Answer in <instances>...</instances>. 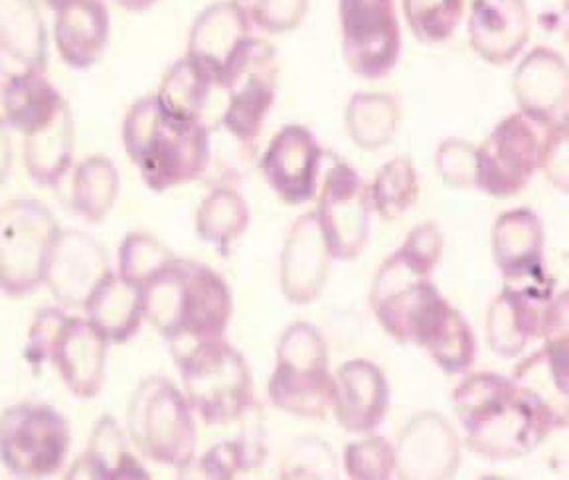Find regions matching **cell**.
Here are the masks:
<instances>
[{
	"label": "cell",
	"mask_w": 569,
	"mask_h": 480,
	"mask_svg": "<svg viewBox=\"0 0 569 480\" xmlns=\"http://www.w3.org/2000/svg\"><path fill=\"white\" fill-rule=\"evenodd\" d=\"M453 409L467 449L489 461L526 457L553 431L568 426L566 411L500 373L479 372L465 378L455 388Z\"/></svg>",
	"instance_id": "cell-1"
},
{
	"label": "cell",
	"mask_w": 569,
	"mask_h": 480,
	"mask_svg": "<svg viewBox=\"0 0 569 480\" xmlns=\"http://www.w3.org/2000/svg\"><path fill=\"white\" fill-rule=\"evenodd\" d=\"M231 314L226 279L200 261L174 258L142 287V319L172 348L223 338Z\"/></svg>",
	"instance_id": "cell-2"
},
{
	"label": "cell",
	"mask_w": 569,
	"mask_h": 480,
	"mask_svg": "<svg viewBox=\"0 0 569 480\" xmlns=\"http://www.w3.org/2000/svg\"><path fill=\"white\" fill-rule=\"evenodd\" d=\"M123 147L144 187L164 192L202 177L210 164V129L170 116L157 96L134 101L123 119Z\"/></svg>",
	"instance_id": "cell-3"
},
{
	"label": "cell",
	"mask_w": 569,
	"mask_h": 480,
	"mask_svg": "<svg viewBox=\"0 0 569 480\" xmlns=\"http://www.w3.org/2000/svg\"><path fill=\"white\" fill-rule=\"evenodd\" d=\"M190 408L206 426H230L251 408L253 380L246 358L223 338L172 348Z\"/></svg>",
	"instance_id": "cell-4"
},
{
	"label": "cell",
	"mask_w": 569,
	"mask_h": 480,
	"mask_svg": "<svg viewBox=\"0 0 569 480\" xmlns=\"http://www.w3.org/2000/svg\"><path fill=\"white\" fill-rule=\"evenodd\" d=\"M127 431L149 461L188 471L196 462L198 427L184 391L164 376L144 378L129 403Z\"/></svg>",
	"instance_id": "cell-5"
},
{
	"label": "cell",
	"mask_w": 569,
	"mask_h": 480,
	"mask_svg": "<svg viewBox=\"0 0 569 480\" xmlns=\"http://www.w3.org/2000/svg\"><path fill=\"white\" fill-rule=\"evenodd\" d=\"M267 396L273 408L293 418L325 419L332 411L329 344L311 322H293L283 330Z\"/></svg>",
	"instance_id": "cell-6"
},
{
	"label": "cell",
	"mask_w": 569,
	"mask_h": 480,
	"mask_svg": "<svg viewBox=\"0 0 569 480\" xmlns=\"http://www.w3.org/2000/svg\"><path fill=\"white\" fill-rule=\"evenodd\" d=\"M563 131L568 129L551 127L525 111L502 119L477 149V188L492 198L525 192Z\"/></svg>",
	"instance_id": "cell-7"
},
{
	"label": "cell",
	"mask_w": 569,
	"mask_h": 480,
	"mask_svg": "<svg viewBox=\"0 0 569 480\" xmlns=\"http://www.w3.org/2000/svg\"><path fill=\"white\" fill-rule=\"evenodd\" d=\"M60 223L52 210L34 198L0 206V291L9 297L34 293L44 284L46 266Z\"/></svg>",
	"instance_id": "cell-8"
},
{
	"label": "cell",
	"mask_w": 569,
	"mask_h": 480,
	"mask_svg": "<svg viewBox=\"0 0 569 480\" xmlns=\"http://www.w3.org/2000/svg\"><path fill=\"white\" fill-rule=\"evenodd\" d=\"M68 419L48 403H17L0 413V462L18 479H48L70 454Z\"/></svg>",
	"instance_id": "cell-9"
},
{
	"label": "cell",
	"mask_w": 569,
	"mask_h": 480,
	"mask_svg": "<svg viewBox=\"0 0 569 480\" xmlns=\"http://www.w3.org/2000/svg\"><path fill=\"white\" fill-rule=\"evenodd\" d=\"M445 299L419 267L393 251L373 276L370 307L378 324L400 344L419 347Z\"/></svg>",
	"instance_id": "cell-10"
},
{
	"label": "cell",
	"mask_w": 569,
	"mask_h": 480,
	"mask_svg": "<svg viewBox=\"0 0 569 480\" xmlns=\"http://www.w3.org/2000/svg\"><path fill=\"white\" fill-rule=\"evenodd\" d=\"M218 86L228 96L223 129L238 141H256L276 106L279 88V60L273 44L249 36L226 63Z\"/></svg>",
	"instance_id": "cell-11"
},
{
	"label": "cell",
	"mask_w": 569,
	"mask_h": 480,
	"mask_svg": "<svg viewBox=\"0 0 569 480\" xmlns=\"http://www.w3.org/2000/svg\"><path fill=\"white\" fill-rule=\"evenodd\" d=\"M338 17L348 70L368 81L390 76L401 56L396 0H338Z\"/></svg>",
	"instance_id": "cell-12"
},
{
	"label": "cell",
	"mask_w": 569,
	"mask_h": 480,
	"mask_svg": "<svg viewBox=\"0 0 569 480\" xmlns=\"http://www.w3.org/2000/svg\"><path fill=\"white\" fill-rule=\"evenodd\" d=\"M322 238L329 256L355 261L365 253L372 226L370 187L350 164L337 160L320 184L317 206Z\"/></svg>",
	"instance_id": "cell-13"
},
{
	"label": "cell",
	"mask_w": 569,
	"mask_h": 480,
	"mask_svg": "<svg viewBox=\"0 0 569 480\" xmlns=\"http://www.w3.org/2000/svg\"><path fill=\"white\" fill-rule=\"evenodd\" d=\"M259 169L283 204H307L319 192L322 149L307 127L287 124L273 134Z\"/></svg>",
	"instance_id": "cell-14"
},
{
	"label": "cell",
	"mask_w": 569,
	"mask_h": 480,
	"mask_svg": "<svg viewBox=\"0 0 569 480\" xmlns=\"http://www.w3.org/2000/svg\"><path fill=\"white\" fill-rule=\"evenodd\" d=\"M393 454L401 479H451L461 469V439L443 416L421 411L401 429Z\"/></svg>",
	"instance_id": "cell-15"
},
{
	"label": "cell",
	"mask_w": 569,
	"mask_h": 480,
	"mask_svg": "<svg viewBox=\"0 0 569 480\" xmlns=\"http://www.w3.org/2000/svg\"><path fill=\"white\" fill-rule=\"evenodd\" d=\"M546 231L542 218L530 208L502 212L492 226V258L505 283L553 287L546 273Z\"/></svg>",
	"instance_id": "cell-16"
},
{
	"label": "cell",
	"mask_w": 569,
	"mask_h": 480,
	"mask_svg": "<svg viewBox=\"0 0 569 480\" xmlns=\"http://www.w3.org/2000/svg\"><path fill=\"white\" fill-rule=\"evenodd\" d=\"M109 271L106 249L93 236L62 230L46 266L44 284L66 309H83L91 291Z\"/></svg>",
	"instance_id": "cell-17"
},
{
	"label": "cell",
	"mask_w": 569,
	"mask_h": 480,
	"mask_svg": "<svg viewBox=\"0 0 569 480\" xmlns=\"http://www.w3.org/2000/svg\"><path fill=\"white\" fill-rule=\"evenodd\" d=\"M553 294V287L505 284L485 322L490 350L505 360L522 356L533 340L542 338L543 314Z\"/></svg>",
	"instance_id": "cell-18"
},
{
	"label": "cell",
	"mask_w": 569,
	"mask_h": 480,
	"mask_svg": "<svg viewBox=\"0 0 569 480\" xmlns=\"http://www.w3.org/2000/svg\"><path fill=\"white\" fill-rule=\"evenodd\" d=\"M512 93L518 111L568 129L569 71L560 52L538 46L526 53L512 76Z\"/></svg>",
	"instance_id": "cell-19"
},
{
	"label": "cell",
	"mask_w": 569,
	"mask_h": 480,
	"mask_svg": "<svg viewBox=\"0 0 569 480\" xmlns=\"http://www.w3.org/2000/svg\"><path fill=\"white\" fill-rule=\"evenodd\" d=\"M467 34L472 52L490 66L515 62L532 36L526 0H471Z\"/></svg>",
	"instance_id": "cell-20"
},
{
	"label": "cell",
	"mask_w": 569,
	"mask_h": 480,
	"mask_svg": "<svg viewBox=\"0 0 569 480\" xmlns=\"http://www.w3.org/2000/svg\"><path fill=\"white\" fill-rule=\"evenodd\" d=\"M390 409V383L380 366L358 358L335 373L332 411L338 426L352 436H372Z\"/></svg>",
	"instance_id": "cell-21"
},
{
	"label": "cell",
	"mask_w": 569,
	"mask_h": 480,
	"mask_svg": "<svg viewBox=\"0 0 569 480\" xmlns=\"http://www.w3.org/2000/svg\"><path fill=\"white\" fill-rule=\"evenodd\" d=\"M330 261L317 213H302L287 233L281 253L279 284L284 299L301 307L317 301L329 281Z\"/></svg>",
	"instance_id": "cell-22"
},
{
	"label": "cell",
	"mask_w": 569,
	"mask_h": 480,
	"mask_svg": "<svg viewBox=\"0 0 569 480\" xmlns=\"http://www.w3.org/2000/svg\"><path fill=\"white\" fill-rule=\"evenodd\" d=\"M109 342L88 319L70 317L53 340L50 364L63 386L80 400H93L106 382Z\"/></svg>",
	"instance_id": "cell-23"
},
{
	"label": "cell",
	"mask_w": 569,
	"mask_h": 480,
	"mask_svg": "<svg viewBox=\"0 0 569 480\" xmlns=\"http://www.w3.org/2000/svg\"><path fill=\"white\" fill-rule=\"evenodd\" d=\"M251 30L253 28L238 0L213 2L196 17L190 28L187 56L220 81L226 63L243 40H248Z\"/></svg>",
	"instance_id": "cell-24"
},
{
	"label": "cell",
	"mask_w": 569,
	"mask_h": 480,
	"mask_svg": "<svg viewBox=\"0 0 569 480\" xmlns=\"http://www.w3.org/2000/svg\"><path fill=\"white\" fill-rule=\"evenodd\" d=\"M109 30L111 20L103 0H70L56 10V48L63 63L73 70H88L101 60Z\"/></svg>",
	"instance_id": "cell-25"
},
{
	"label": "cell",
	"mask_w": 569,
	"mask_h": 480,
	"mask_svg": "<svg viewBox=\"0 0 569 480\" xmlns=\"http://www.w3.org/2000/svg\"><path fill=\"white\" fill-rule=\"evenodd\" d=\"M22 160L38 187L58 188L70 172L76 152V123L68 101L46 123L22 134Z\"/></svg>",
	"instance_id": "cell-26"
},
{
	"label": "cell",
	"mask_w": 569,
	"mask_h": 480,
	"mask_svg": "<svg viewBox=\"0 0 569 480\" xmlns=\"http://www.w3.org/2000/svg\"><path fill=\"white\" fill-rule=\"evenodd\" d=\"M83 311L109 344H123L141 330L142 289L109 271L89 294Z\"/></svg>",
	"instance_id": "cell-27"
},
{
	"label": "cell",
	"mask_w": 569,
	"mask_h": 480,
	"mask_svg": "<svg viewBox=\"0 0 569 480\" xmlns=\"http://www.w3.org/2000/svg\"><path fill=\"white\" fill-rule=\"evenodd\" d=\"M68 479H149V472L134 459L116 418L107 413L93 427L88 449L71 467Z\"/></svg>",
	"instance_id": "cell-28"
},
{
	"label": "cell",
	"mask_w": 569,
	"mask_h": 480,
	"mask_svg": "<svg viewBox=\"0 0 569 480\" xmlns=\"http://www.w3.org/2000/svg\"><path fill=\"white\" fill-rule=\"evenodd\" d=\"M0 52L20 70L48 68V32L34 0H0Z\"/></svg>",
	"instance_id": "cell-29"
},
{
	"label": "cell",
	"mask_w": 569,
	"mask_h": 480,
	"mask_svg": "<svg viewBox=\"0 0 569 480\" xmlns=\"http://www.w3.org/2000/svg\"><path fill=\"white\" fill-rule=\"evenodd\" d=\"M63 101L46 71H12L0 99V117L10 131L27 134L46 123Z\"/></svg>",
	"instance_id": "cell-30"
},
{
	"label": "cell",
	"mask_w": 569,
	"mask_h": 480,
	"mask_svg": "<svg viewBox=\"0 0 569 480\" xmlns=\"http://www.w3.org/2000/svg\"><path fill=\"white\" fill-rule=\"evenodd\" d=\"M400 121V99L391 93H355L345 113L350 141L370 152L380 151L393 141Z\"/></svg>",
	"instance_id": "cell-31"
},
{
	"label": "cell",
	"mask_w": 569,
	"mask_h": 480,
	"mask_svg": "<svg viewBox=\"0 0 569 480\" xmlns=\"http://www.w3.org/2000/svg\"><path fill=\"white\" fill-rule=\"evenodd\" d=\"M121 192L116 162L106 154L81 160L71 180V210L86 222L99 223L113 210Z\"/></svg>",
	"instance_id": "cell-32"
},
{
	"label": "cell",
	"mask_w": 569,
	"mask_h": 480,
	"mask_svg": "<svg viewBox=\"0 0 569 480\" xmlns=\"http://www.w3.org/2000/svg\"><path fill=\"white\" fill-rule=\"evenodd\" d=\"M443 372L465 373L477 362V337L461 312L445 301L423 340L419 342Z\"/></svg>",
	"instance_id": "cell-33"
},
{
	"label": "cell",
	"mask_w": 569,
	"mask_h": 480,
	"mask_svg": "<svg viewBox=\"0 0 569 480\" xmlns=\"http://www.w3.org/2000/svg\"><path fill=\"white\" fill-rule=\"evenodd\" d=\"M248 200L230 187L213 188L198 206L196 212V233L223 256L230 251L231 243L240 240L248 231Z\"/></svg>",
	"instance_id": "cell-34"
},
{
	"label": "cell",
	"mask_w": 569,
	"mask_h": 480,
	"mask_svg": "<svg viewBox=\"0 0 569 480\" xmlns=\"http://www.w3.org/2000/svg\"><path fill=\"white\" fill-rule=\"evenodd\" d=\"M213 89L220 88L212 73L184 56L164 73L157 99L170 116L187 121H202Z\"/></svg>",
	"instance_id": "cell-35"
},
{
	"label": "cell",
	"mask_w": 569,
	"mask_h": 480,
	"mask_svg": "<svg viewBox=\"0 0 569 480\" xmlns=\"http://www.w3.org/2000/svg\"><path fill=\"white\" fill-rule=\"evenodd\" d=\"M372 210L383 220H398L419 200V177L413 160L398 157L376 172L370 187Z\"/></svg>",
	"instance_id": "cell-36"
},
{
	"label": "cell",
	"mask_w": 569,
	"mask_h": 480,
	"mask_svg": "<svg viewBox=\"0 0 569 480\" xmlns=\"http://www.w3.org/2000/svg\"><path fill=\"white\" fill-rule=\"evenodd\" d=\"M411 34L423 44H443L461 27L467 0H401Z\"/></svg>",
	"instance_id": "cell-37"
},
{
	"label": "cell",
	"mask_w": 569,
	"mask_h": 480,
	"mask_svg": "<svg viewBox=\"0 0 569 480\" xmlns=\"http://www.w3.org/2000/svg\"><path fill=\"white\" fill-rule=\"evenodd\" d=\"M172 259V251L159 238L147 231H131L119 246L117 273L123 277L124 281L142 289L152 277L159 276Z\"/></svg>",
	"instance_id": "cell-38"
},
{
	"label": "cell",
	"mask_w": 569,
	"mask_h": 480,
	"mask_svg": "<svg viewBox=\"0 0 569 480\" xmlns=\"http://www.w3.org/2000/svg\"><path fill=\"white\" fill-rule=\"evenodd\" d=\"M342 461L348 479L388 480L396 474L393 444L383 437H370L347 444Z\"/></svg>",
	"instance_id": "cell-39"
},
{
	"label": "cell",
	"mask_w": 569,
	"mask_h": 480,
	"mask_svg": "<svg viewBox=\"0 0 569 480\" xmlns=\"http://www.w3.org/2000/svg\"><path fill=\"white\" fill-rule=\"evenodd\" d=\"M337 459L325 441H295L281 461V479H337Z\"/></svg>",
	"instance_id": "cell-40"
},
{
	"label": "cell",
	"mask_w": 569,
	"mask_h": 480,
	"mask_svg": "<svg viewBox=\"0 0 569 480\" xmlns=\"http://www.w3.org/2000/svg\"><path fill=\"white\" fill-rule=\"evenodd\" d=\"M251 28L267 34H287L301 27L309 0H238Z\"/></svg>",
	"instance_id": "cell-41"
},
{
	"label": "cell",
	"mask_w": 569,
	"mask_h": 480,
	"mask_svg": "<svg viewBox=\"0 0 569 480\" xmlns=\"http://www.w3.org/2000/svg\"><path fill=\"white\" fill-rule=\"evenodd\" d=\"M436 170L449 188H477V149L462 139H447L437 149Z\"/></svg>",
	"instance_id": "cell-42"
},
{
	"label": "cell",
	"mask_w": 569,
	"mask_h": 480,
	"mask_svg": "<svg viewBox=\"0 0 569 480\" xmlns=\"http://www.w3.org/2000/svg\"><path fill=\"white\" fill-rule=\"evenodd\" d=\"M443 246V233L439 226L436 222H423L409 231L398 251L423 273L431 276L441 259Z\"/></svg>",
	"instance_id": "cell-43"
},
{
	"label": "cell",
	"mask_w": 569,
	"mask_h": 480,
	"mask_svg": "<svg viewBox=\"0 0 569 480\" xmlns=\"http://www.w3.org/2000/svg\"><path fill=\"white\" fill-rule=\"evenodd\" d=\"M68 319V312L56 307H48L36 314L34 322L28 332L27 360L34 368L44 366L50 360L53 340Z\"/></svg>",
	"instance_id": "cell-44"
},
{
	"label": "cell",
	"mask_w": 569,
	"mask_h": 480,
	"mask_svg": "<svg viewBox=\"0 0 569 480\" xmlns=\"http://www.w3.org/2000/svg\"><path fill=\"white\" fill-rule=\"evenodd\" d=\"M542 170L561 192H568V131L558 134L546 157Z\"/></svg>",
	"instance_id": "cell-45"
},
{
	"label": "cell",
	"mask_w": 569,
	"mask_h": 480,
	"mask_svg": "<svg viewBox=\"0 0 569 480\" xmlns=\"http://www.w3.org/2000/svg\"><path fill=\"white\" fill-rule=\"evenodd\" d=\"M12 170V137L10 127L0 119V187L9 180Z\"/></svg>",
	"instance_id": "cell-46"
},
{
	"label": "cell",
	"mask_w": 569,
	"mask_h": 480,
	"mask_svg": "<svg viewBox=\"0 0 569 480\" xmlns=\"http://www.w3.org/2000/svg\"><path fill=\"white\" fill-rule=\"evenodd\" d=\"M113 2L129 12H142V10L151 9L157 0H113Z\"/></svg>",
	"instance_id": "cell-47"
},
{
	"label": "cell",
	"mask_w": 569,
	"mask_h": 480,
	"mask_svg": "<svg viewBox=\"0 0 569 480\" xmlns=\"http://www.w3.org/2000/svg\"><path fill=\"white\" fill-rule=\"evenodd\" d=\"M10 73H12V71L7 68V58L0 52V99H2V91H4L7 81H9ZM0 119H2V117H0Z\"/></svg>",
	"instance_id": "cell-48"
},
{
	"label": "cell",
	"mask_w": 569,
	"mask_h": 480,
	"mask_svg": "<svg viewBox=\"0 0 569 480\" xmlns=\"http://www.w3.org/2000/svg\"><path fill=\"white\" fill-rule=\"evenodd\" d=\"M44 2L50 9L58 10L62 4H66V2H70V0H44Z\"/></svg>",
	"instance_id": "cell-49"
}]
</instances>
